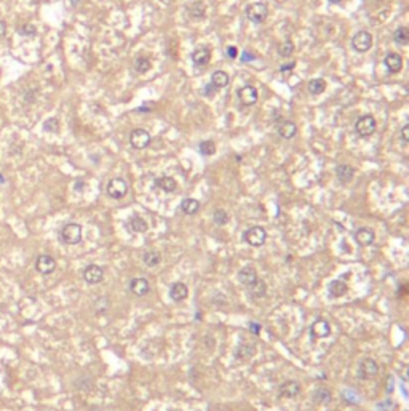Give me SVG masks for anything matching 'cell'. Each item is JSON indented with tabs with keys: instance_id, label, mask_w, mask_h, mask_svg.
Masks as SVG:
<instances>
[{
	"instance_id": "cell-17",
	"label": "cell",
	"mask_w": 409,
	"mask_h": 411,
	"mask_svg": "<svg viewBox=\"0 0 409 411\" xmlns=\"http://www.w3.org/2000/svg\"><path fill=\"white\" fill-rule=\"evenodd\" d=\"M210 59H211V50L208 47H200L192 53V61L195 66H198V68L206 66L210 63Z\"/></svg>"
},
{
	"instance_id": "cell-43",
	"label": "cell",
	"mask_w": 409,
	"mask_h": 411,
	"mask_svg": "<svg viewBox=\"0 0 409 411\" xmlns=\"http://www.w3.org/2000/svg\"><path fill=\"white\" fill-rule=\"evenodd\" d=\"M241 59H243V63H245V61H246V63H248V61H253V59H254V54L249 53V51H245V53L241 54Z\"/></svg>"
},
{
	"instance_id": "cell-8",
	"label": "cell",
	"mask_w": 409,
	"mask_h": 411,
	"mask_svg": "<svg viewBox=\"0 0 409 411\" xmlns=\"http://www.w3.org/2000/svg\"><path fill=\"white\" fill-rule=\"evenodd\" d=\"M352 47L360 53H366L372 47V35L368 31H360L353 35Z\"/></svg>"
},
{
	"instance_id": "cell-30",
	"label": "cell",
	"mask_w": 409,
	"mask_h": 411,
	"mask_svg": "<svg viewBox=\"0 0 409 411\" xmlns=\"http://www.w3.org/2000/svg\"><path fill=\"white\" fill-rule=\"evenodd\" d=\"M206 13V5L203 2H193L192 5H189V15L193 20H198V18H203Z\"/></svg>"
},
{
	"instance_id": "cell-32",
	"label": "cell",
	"mask_w": 409,
	"mask_h": 411,
	"mask_svg": "<svg viewBox=\"0 0 409 411\" xmlns=\"http://www.w3.org/2000/svg\"><path fill=\"white\" fill-rule=\"evenodd\" d=\"M331 400H333L331 392H329L328 389H325V387L316 389L313 392V402H316V403H329Z\"/></svg>"
},
{
	"instance_id": "cell-6",
	"label": "cell",
	"mask_w": 409,
	"mask_h": 411,
	"mask_svg": "<svg viewBox=\"0 0 409 411\" xmlns=\"http://www.w3.org/2000/svg\"><path fill=\"white\" fill-rule=\"evenodd\" d=\"M379 373V365L374 359H364L358 366V378L363 381H369L377 376Z\"/></svg>"
},
{
	"instance_id": "cell-33",
	"label": "cell",
	"mask_w": 409,
	"mask_h": 411,
	"mask_svg": "<svg viewBox=\"0 0 409 411\" xmlns=\"http://www.w3.org/2000/svg\"><path fill=\"white\" fill-rule=\"evenodd\" d=\"M395 42L398 45H408V42H409V31H408V27H398L395 31Z\"/></svg>"
},
{
	"instance_id": "cell-11",
	"label": "cell",
	"mask_w": 409,
	"mask_h": 411,
	"mask_svg": "<svg viewBox=\"0 0 409 411\" xmlns=\"http://www.w3.org/2000/svg\"><path fill=\"white\" fill-rule=\"evenodd\" d=\"M130 143L134 149H145L150 144V135L149 131H145L143 128L134 130L130 135Z\"/></svg>"
},
{
	"instance_id": "cell-47",
	"label": "cell",
	"mask_w": 409,
	"mask_h": 411,
	"mask_svg": "<svg viewBox=\"0 0 409 411\" xmlns=\"http://www.w3.org/2000/svg\"><path fill=\"white\" fill-rule=\"evenodd\" d=\"M329 2H331V3H340L342 0H329Z\"/></svg>"
},
{
	"instance_id": "cell-24",
	"label": "cell",
	"mask_w": 409,
	"mask_h": 411,
	"mask_svg": "<svg viewBox=\"0 0 409 411\" xmlns=\"http://www.w3.org/2000/svg\"><path fill=\"white\" fill-rule=\"evenodd\" d=\"M254 352H256V346H254V344H248V342L240 344V346H238L237 350H235V359H238V360H248L249 357H253Z\"/></svg>"
},
{
	"instance_id": "cell-14",
	"label": "cell",
	"mask_w": 409,
	"mask_h": 411,
	"mask_svg": "<svg viewBox=\"0 0 409 411\" xmlns=\"http://www.w3.org/2000/svg\"><path fill=\"white\" fill-rule=\"evenodd\" d=\"M355 240H357V243L360 246H369V245L374 243L376 234L369 227H360L355 232Z\"/></svg>"
},
{
	"instance_id": "cell-3",
	"label": "cell",
	"mask_w": 409,
	"mask_h": 411,
	"mask_svg": "<svg viewBox=\"0 0 409 411\" xmlns=\"http://www.w3.org/2000/svg\"><path fill=\"white\" fill-rule=\"evenodd\" d=\"M267 15H268V8H267V5L262 2H256L246 7V18L251 23H256V24L264 23Z\"/></svg>"
},
{
	"instance_id": "cell-34",
	"label": "cell",
	"mask_w": 409,
	"mask_h": 411,
	"mask_svg": "<svg viewBox=\"0 0 409 411\" xmlns=\"http://www.w3.org/2000/svg\"><path fill=\"white\" fill-rule=\"evenodd\" d=\"M198 149H200V154H201V155H213V154L216 152V144L213 143L211 140H208V141H201L200 146H198Z\"/></svg>"
},
{
	"instance_id": "cell-40",
	"label": "cell",
	"mask_w": 409,
	"mask_h": 411,
	"mask_svg": "<svg viewBox=\"0 0 409 411\" xmlns=\"http://www.w3.org/2000/svg\"><path fill=\"white\" fill-rule=\"evenodd\" d=\"M248 328H249V331H251V333H253V335H256V336H258V335L261 333V325H259V323H256V322H251V323H249Z\"/></svg>"
},
{
	"instance_id": "cell-15",
	"label": "cell",
	"mask_w": 409,
	"mask_h": 411,
	"mask_svg": "<svg viewBox=\"0 0 409 411\" xmlns=\"http://www.w3.org/2000/svg\"><path fill=\"white\" fill-rule=\"evenodd\" d=\"M130 290L136 296H145L150 291V283L144 277H136V279H133L130 282Z\"/></svg>"
},
{
	"instance_id": "cell-26",
	"label": "cell",
	"mask_w": 409,
	"mask_h": 411,
	"mask_svg": "<svg viewBox=\"0 0 409 411\" xmlns=\"http://www.w3.org/2000/svg\"><path fill=\"white\" fill-rule=\"evenodd\" d=\"M227 83H229V75L225 74L224 71H215V72H213V75H211V85L215 87L216 90L227 87Z\"/></svg>"
},
{
	"instance_id": "cell-44",
	"label": "cell",
	"mask_w": 409,
	"mask_h": 411,
	"mask_svg": "<svg viewBox=\"0 0 409 411\" xmlns=\"http://www.w3.org/2000/svg\"><path fill=\"white\" fill-rule=\"evenodd\" d=\"M294 66H296V63H289V64H283V66H282V68H280V71H282V72H286V71H291L292 68H294Z\"/></svg>"
},
{
	"instance_id": "cell-18",
	"label": "cell",
	"mask_w": 409,
	"mask_h": 411,
	"mask_svg": "<svg viewBox=\"0 0 409 411\" xmlns=\"http://www.w3.org/2000/svg\"><path fill=\"white\" fill-rule=\"evenodd\" d=\"M256 280H258V272H256V269L251 267V266H245L243 269L238 270V282H240L241 285L249 287Z\"/></svg>"
},
{
	"instance_id": "cell-25",
	"label": "cell",
	"mask_w": 409,
	"mask_h": 411,
	"mask_svg": "<svg viewBox=\"0 0 409 411\" xmlns=\"http://www.w3.org/2000/svg\"><path fill=\"white\" fill-rule=\"evenodd\" d=\"M248 290L253 298H262V296H265V293H267V283L258 277V280L253 282L251 285L248 287Z\"/></svg>"
},
{
	"instance_id": "cell-36",
	"label": "cell",
	"mask_w": 409,
	"mask_h": 411,
	"mask_svg": "<svg viewBox=\"0 0 409 411\" xmlns=\"http://www.w3.org/2000/svg\"><path fill=\"white\" fill-rule=\"evenodd\" d=\"M134 69L139 74H145L149 69H150V61L147 58H138L136 61H134Z\"/></svg>"
},
{
	"instance_id": "cell-12",
	"label": "cell",
	"mask_w": 409,
	"mask_h": 411,
	"mask_svg": "<svg viewBox=\"0 0 409 411\" xmlns=\"http://www.w3.org/2000/svg\"><path fill=\"white\" fill-rule=\"evenodd\" d=\"M301 392V384L297 381H285L278 387V397L280 398H294Z\"/></svg>"
},
{
	"instance_id": "cell-46",
	"label": "cell",
	"mask_w": 409,
	"mask_h": 411,
	"mask_svg": "<svg viewBox=\"0 0 409 411\" xmlns=\"http://www.w3.org/2000/svg\"><path fill=\"white\" fill-rule=\"evenodd\" d=\"M5 35V24L0 21V37H3Z\"/></svg>"
},
{
	"instance_id": "cell-2",
	"label": "cell",
	"mask_w": 409,
	"mask_h": 411,
	"mask_svg": "<svg viewBox=\"0 0 409 411\" xmlns=\"http://www.w3.org/2000/svg\"><path fill=\"white\" fill-rule=\"evenodd\" d=\"M243 240L251 246H262L267 240V232H265L264 227L253 226V227H249L245 234H243Z\"/></svg>"
},
{
	"instance_id": "cell-23",
	"label": "cell",
	"mask_w": 409,
	"mask_h": 411,
	"mask_svg": "<svg viewBox=\"0 0 409 411\" xmlns=\"http://www.w3.org/2000/svg\"><path fill=\"white\" fill-rule=\"evenodd\" d=\"M328 291H329V294H331V296H334V298H340V296H344L347 291H349V285H347L344 280L337 279V280L331 282V285H329Z\"/></svg>"
},
{
	"instance_id": "cell-9",
	"label": "cell",
	"mask_w": 409,
	"mask_h": 411,
	"mask_svg": "<svg viewBox=\"0 0 409 411\" xmlns=\"http://www.w3.org/2000/svg\"><path fill=\"white\" fill-rule=\"evenodd\" d=\"M83 279L87 283H90V285L101 283L102 280H104V269L97 264H90L83 270Z\"/></svg>"
},
{
	"instance_id": "cell-37",
	"label": "cell",
	"mask_w": 409,
	"mask_h": 411,
	"mask_svg": "<svg viewBox=\"0 0 409 411\" xmlns=\"http://www.w3.org/2000/svg\"><path fill=\"white\" fill-rule=\"evenodd\" d=\"M292 51H294V45H292L291 40H286L285 44L280 45V50H278V53L282 54V56H285V58H286V56H291Z\"/></svg>"
},
{
	"instance_id": "cell-35",
	"label": "cell",
	"mask_w": 409,
	"mask_h": 411,
	"mask_svg": "<svg viewBox=\"0 0 409 411\" xmlns=\"http://www.w3.org/2000/svg\"><path fill=\"white\" fill-rule=\"evenodd\" d=\"M213 219H215V222L217 226H225L229 222V213L225 210L219 208V210L215 211V215H213Z\"/></svg>"
},
{
	"instance_id": "cell-41",
	"label": "cell",
	"mask_w": 409,
	"mask_h": 411,
	"mask_svg": "<svg viewBox=\"0 0 409 411\" xmlns=\"http://www.w3.org/2000/svg\"><path fill=\"white\" fill-rule=\"evenodd\" d=\"M237 54H238L237 47H234V45L227 47V56H229L230 59H235V58H237Z\"/></svg>"
},
{
	"instance_id": "cell-10",
	"label": "cell",
	"mask_w": 409,
	"mask_h": 411,
	"mask_svg": "<svg viewBox=\"0 0 409 411\" xmlns=\"http://www.w3.org/2000/svg\"><path fill=\"white\" fill-rule=\"evenodd\" d=\"M56 269V261L50 255H40L35 261V270L42 275H50Z\"/></svg>"
},
{
	"instance_id": "cell-42",
	"label": "cell",
	"mask_w": 409,
	"mask_h": 411,
	"mask_svg": "<svg viewBox=\"0 0 409 411\" xmlns=\"http://www.w3.org/2000/svg\"><path fill=\"white\" fill-rule=\"evenodd\" d=\"M401 140L405 141V143L409 141V125H405L401 128Z\"/></svg>"
},
{
	"instance_id": "cell-48",
	"label": "cell",
	"mask_w": 409,
	"mask_h": 411,
	"mask_svg": "<svg viewBox=\"0 0 409 411\" xmlns=\"http://www.w3.org/2000/svg\"><path fill=\"white\" fill-rule=\"evenodd\" d=\"M72 5H77V2H80V0H71Z\"/></svg>"
},
{
	"instance_id": "cell-16",
	"label": "cell",
	"mask_w": 409,
	"mask_h": 411,
	"mask_svg": "<svg viewBox=\"0 0 409 411\" xmlns=\"http://www.w3.org/2000/svg\"><path fill=\"white\" fill-rule=\"evenodd\" d=\"M189 296V288L186 283L182 282H174L171 287H169V298H171L174 303H181Z\"/></svg>"
},
{
	"instance_id": "cell-45",
	"label": "cell",
	"mask_w": 409,
	"mask_h": 411,
	"mask_svg": "<svg viewBox=\"0 0 409 411\" xmlns=\"http://www.w3.org/2000/svg\"><path fill=\"white\" fill-rule=\"evenodd\" d=\"M215 90H216V88L213 87L211 83H210V85H206V88H205V93H206V95H213V92H215Z\"/></svg>"
},
{
	"instance_id": "cell-28",
	"label": "cell",
	"mask_w": 409,
	"mask_h": 411,
	"mask_svg": "<svg viewBox=\"0 0 409 411\" xmlns=\"http://www.w3.org/2000/svg\"><path fill=\"white\" fill-rule=\"evenodd\" d=\"M143 263L147 266V267H157V266L162 263V255L155 250H149L144 253Z\"/></svg>"
},
{
	"instance_id": "cell-1",
	"label": "cell",
	"mask_w": 409,
	"mask_h": 411,
	"mask_svg": "<svg viewBox=\"0 0 409 411\" xmlns=\"http://www.w3.org/2000/svg\"><path fill=\"white\" fill-rule=\"evenodd\" d=\"M59 235L66 245H77L82 242V226L77 222H69L61 229Z\"/></svg>"
},
{
	"instance_id": "cell-27",
	"label": "cell",
	"mask_w": 409,
	"mask_h": 411,
	"mask_svg": "<svg viewBox=\"0 0 409 411\" xmlns=\"http://www.w3.org/2000/svg\"><path fill=\"white\" fill-rule=\"evenodd\" d=\"M130 229H131L133 232H136V234H144L149 229V226H147V222H145L144 218L134 215V216H131V219H130Z\"/></svg>"
},
{
	"instance_id": "cell-7",
	"label": "cell",
	"mask_w": 409,
	"mask_h": 411,
	"mask_svg": "<svg viewBox=\"0 0 409 411\" xmlns=\"http://www.w3.org/2000/svg\"><path fill=\"white\" fill-rule=\"evenodd\" d=\"M106 191H107V195H109V197H112V198H115V200H119V198H123V197L126 195V192H128V184H126L125 179H121V178H114V179L109 181Z\"/></svg>"
},
{
	"instance_id": "cell-22",
	"label": "cell",
	"mask_w": 409,
	"mask_h": 411,
	"mask_svg": "<svg viewBox=\"0 0 409 411\" xmlns=\"http://www.w3.org/2000/svg\"><path fill=\"white\" fill-rule=\"evenodd\" d=\"M155 186L158 189H162L163 192H174L178 189V183H176V179L171 176H162V178H157L155 179Z\"/></svg>"
},
{
	"instance_id": "cell-20",
	"label": "cell",
	"mask_w": 409,
	"mask_h": 411,
	"mask_svg": "<svg viewBox=\"0 0 409 411\" xmlns=\"http://www.w3.org/2000/svg\"><path fill=\"white\" fill-rule=\"evenodd\" d=\"M277 131H278V135L283 138V140H291V138L296 135L297 126H296L294 122H291V120H283V122L278 123Z\"/></svg>"
},
{
	"instance_id": "cell-5",
	"label": "cell",
	"mask_w": 409,
	"mask_h": 411,
	"mask_svg": "<svg viewBox=\"0 0 409 411\" xmlns=\"http://www.w3.org/2000/svg\"><path fill=\"white\" fill-rule=\"evenodd\" d=\"M331 335V326L326 322L325 318H316L315 322L310 325V338L312 341H318V339H325Z\"/></svg>"
},
{
	"instance_id": "cell-19",
	"label": "cell",
	"mask_w": 409,
	"mask_h": 411,
	"mask_svg": "<svg viewBox=\"0 0 409 411\" xmlns=\"http://www.w3.org/2000/svg\"><path fill=\"white\" fill-rule=\"evenodd\" d=\"M384 63H385V68L388 69L390 74H396L403 68V58L398 53H388L385 59H384Z\"/></svg>"
},
{
	"instance_id": "cell-21",
	"label": "cell",
	"mask_w": 409,
	"mask_h": 411,
	"mask_svg": "<svg viewBox=\"0 0 409 411\" xmlns=\"http://www.w3.org/2000/svg\"><path fill=\"white\" fill-rule=\"evenodd\" d=\"M336 176H337V179L342 184H347L353 179V176H355V170H353L350 165L342 163V165H337V168H336Z\"/></svg>"
},
{
	"instance_id": "cell-31",
	"label": "cell",
	"mask_w": 409,
	"mask_h": 411,
	"mask_svg": "<svg viewBox=\"0 0 409 411\" xmlns=\"http://www.w3.org/2000/svg\"><path fill=\"white\" fill-rule=\"evenodd\" d=\"M307 88L312 95H321L326 90V82L323 78H313V80L309 82Z\"/></svg>"
},
{
	"instance_id": "cell-38",
	"label": "cell",
	"mask_w": 409,
	"mask_h": 411,
	"mask_svg": "<svg viewBox=\"0 0 409 411\" xmlns=\"http://www.w3.org/2000/svg\"><path fill=\"white\" fill-rule=\"evenodd\" d=\"M18 32L21 35H26V37H32V35H35V27L32 24H24L23 27L18 29Z\"/></svg>"
},
{
	"instance_id": "cell-29",
	"label": "cell",
	"mask_w": 409,
	"mask_h": 411,
	"mask_svg": "<svg viewBox=\"0 0 409 411\" xmlns=\"http://www.w3.org/2000/svg\"><path fill=\"white\" fill-rule=\"evenodd\" d=\"M181 210L184 215H195L200 210V202L195 200V198H184L181 203Z\"/></svg>"
},
{
	"instance_id": "cell-4",
	"label": "cell",
	"mask_w": 409,
	"mask_h": 411,
	"mask_svg": "<svg viewBox=\"0 0 409 411\" xmlns=\"http://www.w3.org/2000/svg\"><path fill=\"white\" fill-rule=\"evenodd\" d=\"M355 131L358 136L368 138L376 131V119L372 116H363L355 122Z\"/></svg>"
},
{
	"instance_id": "cell-39",
	"label": "cell",
	"mask_w": 409,
	"mask_h": 411,
	"mask_svg": "<svg viewBox=\"0 0 409 411\" xmlns=\"http://www.w3.org/2000/svg\"><path fill=\"white\" fill-rule=\"evenodd\" d=\"M44 128H45L47 131H54V133H56V131L59 130V122H58L56 119H48L47 122H45Z\"/></svg>"
},
{
	"instance_id": "cell-13",
	"label": "cell",
	"mask_w": 409,
	"mask_h": 411,
	"mask_svg": "<svg viewBox=\"0 0 409 411\" xmlns=\"http://www.w3.org/2000/svg\"><path fill=\"white\" fill-rule=\"evenodd\" d=\"M238 99L241 101V104L245 106H253L258 101V90L251 85H245L238 90Z\"/></svg>"
}]
</instances>
